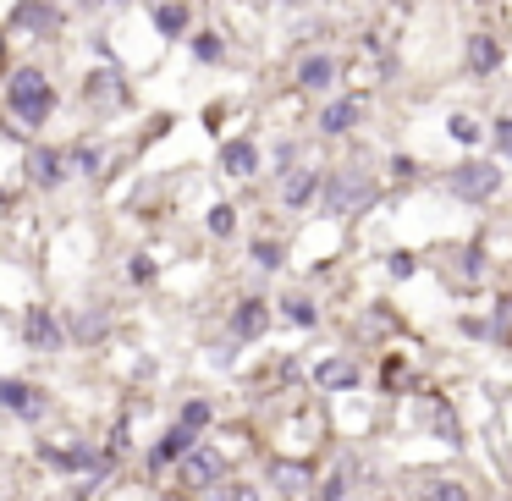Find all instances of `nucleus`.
<instances>
[{
	"mask_svg": "<svg viewBox=\"0 0 512 501\" xmlns=\"http://www.w3.org/2000/svg\"><path fill=\"white\" fill-rule=\"evenodd\" d=\"M56 105H61V94H56V83H50V72L45 67H12L6 72V111L17 116V127H45L50 116H56Z\"/></svg>",
	"mask_w": 512,
	"mask_h": 501,
	"instance_id": "1",
	"label": "nucleus"
},
{
	"mask_svg": "<svg viewBox=\"0 0 512 501\" xmlns=\"http://www.w3.org/2000/svg\"><path fill=\"white\" fill-rule=\"evenodd\" d=\"M375 204V177H369L364 160H347V166H336L331 177L320 182V210L325 215H358Z\"/></svg>",
	"mask_w": 512,
	"mask_h": 501,
	"instance_id": "2",
	"label": "nucleus"
},
{
	"mask_svg": "<svg viewBox=\"0 0 512 501\" xmlns=\"http://www.w3.org/2000/svg\"><path fill=\"white\" fill-rule=\"evenodd\" d=\"M446 188L463 204H490L501 193V160H463L446 171Z\"/></svg>",
	"mask_w": 512,
	"mask_h": 501,
	"instance_id": "3",
	"label": "nucleus"
},
{
	"mask_svg": "<svg viewBox=\"0 0 512 501\" xmlns=\"http://www.w3.org/2000/svg\"><path fill=\"white\" fill-rule=\"evenodd\" d=\"M61 23H67V12L56 0H17L6 12V34H23V39H50L61 34Z\"/></svg>",
	"mask_w": 512,
	"mask_h": 501,
	"instance_id": "4",
	"label": "nucleus"
},
{
	"mask_svg": "<svg viewBox=\"0 0 512 501\" xmlns=\"http://www.w3.org/2000/svg\"><path fill=\"white\" fill-rule=\"evenodd\" d=\"M501 67H507V45H501L490 28H468V34H463V72H468V78L490 83Z\"/></svg>",
	"mask_w": 512,
	"mask_h": 501,
	"instance_id": "5",
	"label": "nucleus"
},
{
	"mask_svg": "<svg viewBox=\"0 0 512 501\" xmlns=\"http://www.w3.org/2000/svg\"><path fill=\"white\" fill-rule=\"evenodd\" d=\"M336 78H342V61H336V50H303V56L292 61V83H298L303 94H331Z\"/></svg>",
	"mask_w": 512,
	"mask_h": 501,
	"instance_id": "6",
	"label": "nucleus"
},
{
	"mask_svg": "<svg viewBox=\"0 0 512 501\" xmlns=\"http://www.w3.org/2000/svg\"><path fill=\"white\" fill-rule=\"evenodd\" d=\"M23 347H34V353H61V347H67V320L50 314L45 303H34V309L23 314Z\"/></svg>",
	"mask_w": 512,
	"mask_h": 501,
	"instance_id": "7",
	"label": "nucleus"
},
{
	"mask_svg": "<svg viewBox=\"0 0 512 501\" xmlns=\"http://www.w3.org/2000/svg\"><path fill=\"white\" fill-rule=\"evenodd\" d=\"M221 474H226V457L215 452V446H193V452L177 457V479L188 490H215V485H221Z\"/></svg>",
	"mask_w": 512,
	"mask_h": 501,
	"instance_id": "8",
	"label": "nucleus"
},
{
	"mask_svg": "<svg viewBox=\"0 0 512 501\" xmlns=\"http://www.w3.org/2000/svg\"><path fill=\"white\" fill-rule=\"evenodd\" d=\"M320 182H325L320 166H292L287 177H281V210H309V204L320 199Z\"/></svg>",
	"mask_w": 512,
	"mask_h": 501,
	"instance_id": "9",
	"label": "nucleus"
},
{
	"mask_svg": "<svg viewBox=\"0 0 512 501\" xmlns=\"http://www.w3.org/2000/svg\"><path fill=\"white\" fill-rule=\"evenodd\" d=\"M358 122H364V94H342V100H331L314 116V127H320L325 138H347Z\"/></svg>",
	"mask_w": 512,
	"mask_h": 501,
	"instance_id": "10",
	"label": "nucleus"
},
{
	"mask_svg": "<svg viewBox=\"0 0 512 501\" xmlns=\"http://www.w3.org/2000/svg\"><path fill=\"white\" fill-rule=\"evenodd\" d=\"M23 166H28V182H34V188H61V182H67V149L34 144L23 155Z\"/></svg>",
	"mask_w": 512,
	"mask_h": 501,
	"instance_id": "11",
	"label": "nucleus"
},
{
	"mask_svg": "<svg viewBox=\"0 0 512 501\" xmlns=\"http://www.w3.org/2000/svg\"><path fill=\"white\" fill-rule=\"evenodd\" d=\"M193 446H199V430H188V424L177 419V424H171V430L155 441V452H149V468H155V474H166V468H177V457L193 452Z\"/></svg>",
	"mask_w": 512,
	"mask_h": 501,
	"instance_id": "12",
	"label": "nucleus"
},
{
	"mask_svg": "<svg viewBox=\"0 0 512 501\" xmlns=\"http://www.w3.org/2000/svg\"><path fill=\"white\" fill-rule=\"evenodd\" d=\"M149 23H155L160 39H188V34H193L188 0H155V6H149Z\"/></svg>",
	"mask_w": 512,
	"mask_h": 501,
	"instance_id": "13",
	"label": "nucleus"
},
{
	"mask_svg": "<svg viewBox=\"0 0 512 501\" xmlns=\"http://www.w3.org/2000/svg\"><path fill=\"white\" fill-rule=\"evenodd\" d=\"M83 100L89 105H122L127 100V78L116 67H94L89 83H83Z\"/></svg>",
	"mask_w": 512,
	"mask_h": 501,
	"instance_id": "14",
	"label": "nucleus"
},
{
	"mask_svg": "<svg viewBox=\"0 0 512 501\" xmlns=\"http://www.w3.org/2000/svg\"><path fill=\"white\" fill-rule=\"evenodd\" d=\"M265 320H270V303L265 298H243L232 309V320H226V331H232L237 342H254V336L265 331Z\"/></svg>",
	"mask_w": 512,
	"mask_h": 501,
	"instance_id": "15",
	"label": "nucleus"
},
{
	"mask_svg": "<svg viewBox=\"0 0 512 501\" xmlns=\"http://www.w3.org/2000/svg\"><path fill=\"white\" fill-rule=\"evenodd\" d=\"M221 166H226V177H254V171H259V144H254V138H226V144H221Z\"/></svg>",
	"mask_w": 512,
	"mask_h": 501,
	"instance_id": "16",
	"label": "nucleus"
},
{
	"mask_svg": "<svg viewBox=\"0 0 512 501\" xmlns=\"http://www.w3.org/2000/svg\"><path fill=\"white\" fill-rule=\"evenodd\" d=\"M0 408L23 413V419H39V413H45V397H39L28 380H0Z\"/></svg>",
	"mask_w": 512,
	"mask_h": 501,
	"instance_id": "17",
	"label": "nucleus"
},
{
	"mask_svg": "<svg viewBox=\"0 0 512 501\" xmlns=\"http://www.w3.org/2000/svg\"><path fill=\"white\" fill-rule=\"evenodd\" d=\"M314 386L320 391H353L358 386V364L353 358H325V364H314Z\"/></svg>",
	"mask_w": 512,
	"mask_h": 501,
	"instance_id": "18",
	"label": "nucleus"
},
{
	"mask_svg": "<svg viewBox=\"0 0 512 501\" xmlns=\"http://www.w3.org/2000/svg\"><path fill=\"white\" fill-rule=\"evenodd\" d=\"M270 479H276L281 496H309V490H314V468L309 463H276V468H270Z\"/></svg>",
	"mask_w": 512,
	"mask_h": 501,
	"instance_id": "19",
	"label": "nucleus"
},
{
	"mask_svg": "<svg viewBox=\"0 0 512 501\" xmlns=\"http://www.w3.org/2000/svg\"><path fill=\"white\" fill-rule=\"evenodd\" d=\"M105 331H111V314H78V320H67V342H105Z\"/></svg>",
	"mask_w": 512,
	"mask_h": 501,
	"instance_id": "20",
	"label": "nucleus"
},
{
	"mask_svg": "<svg viewBox=\"0 0 512 501\" xmlns=\"http://www.w3.org/2000/svg\"><path fill=\"white\" fill-rule=\"evenodd\" d=\"M188 50H193V61H204V67L226 61V39L215 34V28H199V34H188Z\"/></svg>",
	"mask_w": 512,
	"mask_h": 501,
	"instance_id": "21",
	"label": "nucleus"
},
{
	"mask_svg": "<svg viewBox=\"0 0 512 501\" xmlns=\"http://www.w3.org/2000/svg\"><path fill=\"white\" fill-rule=\"evenodd\" d=\"M67 171H78V177H100L105 171V149H67Z\"/></svg>",
	"mask_w": 512,
	"mask_h": 501,
	"instance_id": "22",
	"label": "nucleus"
},
{
	"mask_svg": "<svg viewBox=\"0 0 512 501\" xmlns=\"http://www.w3.org/2000/svg\"><path fill=\"white\" fill-rule=\"evenodd\" d=\"M446 133H452L457 144H468V149H474V144H485V127H479V122H474V116H468V111L446 116Z\"/></svg>",
	"mask_w": 512,
	"mask_h": 501,
	"instance_id": "23",
	"label": "nucleus"
},
{
	"mask_svg": "<svg viewBox=\"0 0 512 501\" xmlns=\"http://www.w3.org/2000/svg\"><path fill=\"white\" fill-rule=\"evenodd\" d=\"M485 138H490V149H496V160H512V111H501L496 122L485 127Z\"/></svg>",
	"mask_w": 512,
	"mask_h": 501,
	"instance_id": "24",
	"label": "nucleus"
},
{
	"mask_svg": "<svg viewBox=\"0 0 512 501\" xmlns=\"http://www.w3.org/2000/svg\"><path fill=\"white\" fill-rule=\"evenodd\" d=\"M419 501H468V485H457V479H430V485H419Z\"/></svg>",
	"mask_w": 512,
	"mask_h": 501,
	"instance_id": "25",
	"label": "nucleus"
},
{
	"mask_svg": "<svg viewBox=\"0 0 512 501\" xmlns=\"http://www.w3.org/2000/svg\"><path fill=\"white\" fill-rule=\"evenodd\" d=\"M281 314H287L292 325H303V331H309V325H320V309H314L309 298H281Z\"/></svg>",
	"mask_w": 512,
	"mask_h": 501,
	"instance_id": "26",
	"label": "nucleus"
},
{
	"mask_svg": "<svg viewBox=\"0 0 512 501\" xmlns=\"http://www.w3.org/2000/svg\"><path fill=\"white\" fill-rule=\"evenodd\" d=\"M248 254H254V265H259V270H281V254H287V248H281L276 237H259V243L248 248Z\"/></svg>",
	"mask_w": 512,
	"mask_h": 501,
	"instance_id": "27",
	"label": "nucleus"
},
{
	"mask_svg": "<svg viewBox=\"0 0 512 501\" xmlns=\"http://www.w3.org/2000/svg\"><path fill=\"white\" fill-rule=\"evenodd\" d=\"M177 419L188 424V430H204V424L215 419V408H210L204 397H188V402H182V413H177Z\"/></svg>",
	"mask_w": 512,
	"mask_h": 501,
	"instance_id": "28",
	"label": "nucleus"
},
{
	"mask_svg": "<svg viewBox=\"0 0 512 501\" xmlns=\"http://www.w3.org/2000/svg\"><path fill=\"white\" fill-rule=\"evenodd\" d=\"M204 226H210V237H232L237 232V210H232V204H215Z\"/></svg>",
	"mask_w": 512,
	"mask_h": 501,
	"instance_id": "29",
	"label": "nucleus"
},
{
	"mask_svg": "<svg viewBox=\"0 0 512 501\" xmlns=\"http://www.w3.org/2000/svg\"><path fill=\"white\" fill-rule=\"evenodd\" d=\"M457 270H463V276L468 281H479V276H485V248H457Z\"/></svg>",
	"mask_w": 512,
	"mask_h": 501,
	"instance_id": "30",
	"label": "nucleus"
},
{
	"mask_svg": "<svg viewBox=\"0 0 512 501\" xmlns=\"http://www.w3.org/2000/svg\"><path fill=\"white\" fill-rule=\"evenodd\" d=\"M347 496V474H325L320 490H314V501H342Z\"/></svg>",
	"mask_w": 512,
	"mask_h": 501,
	"instance_id": "31",
	"label": "nucleus"
},
{
	"mask_svg": "<svg viewBox=\"0 0 512 501\" xmlns=\"http://www.w3.org/2000/svg\"><path fill=\"white\" fill-rule=\"evenodd\" d=\"M127 276H133V281H155V259L133 254V259H127Z\"/></svg>",
	"mask_w": 512,
	"mask_h": 501,
	"instance_id": "32",
	"label": "nucleus"
},
{
	"mask_svg": "<svg viewBox=\"0 0 512 501\" xmlns=\"http://www.w3.org/2000/svg\"><path fill=\"white\" fill-rule=\"evenodd\" d=\"M215 501H259V490L254 485H221V490H215Z\"/></svg>",
	"mask_w": 512,
	"mask_h": 501,
	"instance_id": "33",
	"label": "nucleus"
},
{
	"mask_svg": "<svg viewBox=\"0 0 512 501\" xmlns=\"http://www.w3.org/2000/svg\"><path fill=\"white\" fill-rule=\"evenodd\" d=\"M6 39H12V34H6V28H0V67H6Z\"/></svg>",
	"mask_w": 512,
	"mask_h": 501,
	"instance_id": "34",
	"label": "nucleus"
},
{
	"mask_svg": "<svg viewBox=\"0 0 512 501\" xmlns=\"http://www.w3.org/2000/svg\"><path fill=\"white\" fill-rule=\"evenodd\" d=\"M259 6H281V0H259Z\"/></svg>",
	"mask_w": 512,
	"mask_h": 501,
	"instance_id": "35",
	"label": "nucleus"
},
{
	"mask_svg": "<svg viewBox=\"0 0 512 501\" xmlns=\"http://www.w3.org/2000/svg\"><path fill=\"white\" fill-rule=\"evenodd\" d=\"M144 6H155V0H144Z\"/></svg>",
	"mask_w": 512,
	"mask_h": 501,
	"instance_id": "36",
	"label": "nucleus"
},
{
	"mask_svg": "<svg viewBox=\"0 0 512 501\" xmlns=\"http://www.w3.org/2000/svg\"><path fill=\"white\" fill-rule=\"evenodd\" d=\"M474 6H485V0H474Z\"/></svg>",
	"mask_w": 512,
	"mask_h": 501,
	"instance_id": "37",
	"label": "nucleus"
}]
</instances>
